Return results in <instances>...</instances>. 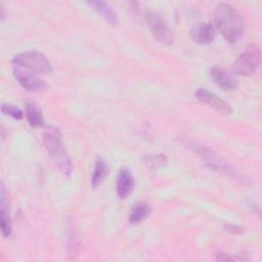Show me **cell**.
<instances>
[{
    "label": "cell",
    "instance_id": "cell-15",
    "mask_svg": "<svg viewBox=\"0 0 262 262\" xmlns=\"http://www.w3.org/2000/svg\"><path fill=\"white\" fill-rule=\"evenodd\" d=\"M150 205L145 201H140L134 204L129 213V222L131 224H138L146 219L150 214Z\"/></svg>",
    "mask_w": 262,
    "mask_h": 262
},
{
    "label": "cell",
    "instance_id": "cell-11",
    "mask_svg": "<svg viewBox=\"0 0 262 262\" xmlns=\"http://www.w3.org/2000/svg\"><path fill=\"white\" fill-rule=\"evenodd\" d=\"M134 188V178L127 168H122L117 175L116 189L117 194L121 200L129 196Z\"/></svg>",
    "mask_w": 262,
    "mask_h": 262
},
{
    "label": "cell",
    "instance_id": "cell-14",
    "mask_svg": "<svg viewBox=\"0 0 262 262\" xmlns=\"http://www.w3.org/2000/svg\"><path fill=\"white\" fill-rule=\"evenodd\" d=\"M67 241H68V255L70 259H76L79 255V251L81 248V239L78 230L75 227V224L72 221L68 222V232H67Z\"/></svg>",
    "mask_w": 262,
    "mask_h": 262
},
{
    "label": "cell",
    "instance_id": "cell-8",
    "mask_svg": "<svg viewBox=\"0 0 262 262\" xmlns=\"http://www.w3.org/2000/svg\"><path fill=\"white\" fill-rule=\"evenodd\" d=\"M13 75L18 83L28 91L31 92H41L44 91L48 86L44 80L39 78L38 76L34 75L33 73H29L24 71L20 68L14 67L13 68Z\"/></svg>",
    "mask_w": 262,
    "mask_h": 262
},
{
    "label": "cell",
    "instance_id": "cell-2",
    "mask_svg": "<svg viewBox=\"0 0 262 262\" xmlns=\"http://www.w3.org/2000/svg\"><path fill=\"white\" fill-rule=\"evenodd\" d=\"M215 26L226 41L236 42L244 34V21L231 5L220 3L215 10Z\"/></svg>",
    "mask_w": 262,
    "mask_h": 262
},
{
    "label": "cell",
    "instance_id": "cell-12",
    "mask_svg": "<svg viewBox=\"0 0 262 262\" xmlns=\"http://www.w3.org/2000/svg\"><path fill=\"white\" fill-rule=\"evenodd\" d=\"M210 76L213 79V81L221 89H223L225 91H233L238 88V84H237L236 80L219 67L211 68Z\"/></svg>",
    "mask_w": 262,
    "mask_h": 262
},
{
    "label": "cell",
    "instance_id": "cell-19",
    "mask_svg": "<svg viewBox=\"0 0 262 262\" xmlns=\"http://www.w3.org/2000/svg\"><path fill=\"white\" fill-rule=\"evenodd\" d=\"M1 111L3 114L15 119V120H20L24 117L23 112L15 105L11 103H3L1 106Z\"/></svg>",
    "mask_w": 262,
    "mask_h": 262
},
{
    "label": "cell",
    "instance_id": "cell-13",
    "mask_svg": "<svg viewBox=\"0 0 262 262\" xmlns=\"http://www.w3.org/2000/svg\"><path fill=\"white\" fill-rule=\"evenodd\" d=\"M89 6H91L104 20H106L111 26H117L119 20H118V15L117 12L114 10V8L104 1H89L87 2Z\"/></svg>",
    "mask_w": 262,
    "mask_h": 262
},
{
    "label": "cell",
    "instance_id": "cell-17",
    "mask_svg": "<svg viewBox=\"0 0 262 262\" xmlns=\"http://www.w3.org/2000/svg\"><path fill=\"white\" fill-rule=\"evenodd\" d=\"M107 171H108V168L105 162L102 160H97L95 163V167H94L92 178H91L92 187L95 188L101 184L104 177L107 175Z\"/></svg>",
    "mask_w": 262,
    "mask_h": 262
},
{
    "label": "cell",
    "instance_id": "cell-10",
    "mask_svg": "<svg viewBox=\"0 0 262 262\" xmlns=\"http://www.w3.org/2000/svg\"><path fill=\"white\" fill-rule=\"evenodd\" d=\"M189 36L198 44H209L216 36L215 28L210 23H200L189 31Z\"/></svg>",
    "mask_w": 262,
    "mask_h": 262
},
{
    "label": "cell",
    "instance_id": "cell-7",
    "mask_svg": "<svg viewBox=\"0 0 262 262\" xmlns=\"http://www.w3.org/2000/svg\"><path fill=\"white\" fill-rule=\"evenodd\" d=\"M194 95L200 102L209 105L210 107L214 108L215 111L224 116H230L232 114V108L230 104H228L225 100L221 99L219 96H217L215 93H212L208 89L200 88L195 91Z\"/></svg>",
    "mask_w": 262,
    "mask_h": 262
},
{
    "label": "cell",
    "instance_id": "cell-5",
    "mask_svg": "<svg viewBox=\"0 0 262 262\" xmlns=\"http://www.w3.org/2000/svg\"><path fill=\"white\" fill-rule=\"evenodd\" d=\"M261 62V50L258 45L250 44L236 57L233 72L238 76H251L256 73Z\"/></svg>",
    "mask_w": 262,
    "mask_h": 262
},
{
    "label": "cell",
    "instance_id": "cell-9",
    "mask_svg": "<svg viewBox=\"0 0 262 262\" xmlns=\"http://www.w3.org/2000/svg\"><path fill=\"white\" fill-rule=\"evenodd\" d=\"M6 188L1 183L0 187V225H1V233L3 237H8L11 234L12 226H11V218L9 214V203L7 196Z\"/></svg>",
    "mask_w": 262,
    "mask_h": 262
},
{
    "label": "cell",
    "instance_id": "cell-20",
    "mask_svg": "<svg viewBox=\"0 0 262 262\" xmlns=\"http://www.w3.org/2000/svg\"><path fill=\"white\" fill-rule=\"evenodd\" d=\"M224 229L230 233H234V234H239L244 232V228L235 225V224H225L224 225Z\"/></svg>",
    "mask_w": 262,
    "mask_h": 262
},
{
    "label": "cell",
    "instance_id": "cell-21",
    "mask_svg": "<svg viewBox=\"0 0 262 262\" xmlns=\"http://www.w3.org/2000/svg\"><path fill=\"white\" fill-rule=\"evenodd\" d=\"M216 260H218V261H228V260H232V259H231L229 256H227L226 254L220 253V254L217 255Z\"/></svg>",
    "mask_w": 262,
    "mask_h": 262
},
{
    "label": "cell",
    "instance_id": "cell-6",
    "mask_svg": "<svg viewBox=\"0 0 262 262\" xmlns=\"http://www.w3.org/2000/svg\"><path fill=\"white\" fill-rule=\"evenodd\" d=\"M145 18L148 28L157 41L164 45H171L174 41V36L169 28L165 17L158 11H147Z\"/></svg>",
    "mask_w": 262,
    "mask_h": 262
},
{
    "label": "cell",
    "instance_id": "cell-18",
    "mask_svg": "<svg viewBox=\"0 0 262 262\" xmlns=\"http://www.w3.org/2000/svg\"><path fill=\"white\" fill-rule=\"evenodd\" d=\"M145 164L149 169L155 170L167 164V157L166 155L148 156V157H145Z\"/></svg>",
    "mask_w": 262,
    "mask_h": 262
},
{
    "label": "cell",
    "instance_id": "cell-4",
    "mask_svg": "<svg viewBox=\"0 0 262 262\" xmlns=\"http://www.w3.org/2000/svg\"><path fill=\"white\" fill-rule=\"evenodd\" d=\"M14 67L29 70L37 74H50L52 67L46 56L39 51H25L15 55L12 59Z\"/></svg>",
    "mask_w": 262,
    "mask_h": 262
},
{
    "label": "cell",
    "instance_id": "cell-3",
    "mask_svg": "<svg viewBox=\"0 0 262 262\" xmlns=\"http://www.w3.org/2000/svg\"><path fill=\"white\" fill-rule=\"evenodd\" d=\"M179 142L183 146H185L186 148L190 149L195 155H198L201 159H203V161L207 163V165L210 166L212 169L239 180L245 179V176L238 170H236L230 163H228L227 161L219 157L214 150H212L208 146L183 137L179 138Z\"/></svg>",
    "mask_w": 262,
    "mask_h": 262
},
{
    "label": "cell",
    "instance_id": "cell-16",
    "mask_svg": "<svg viewBox=\"0 0 262 262\" xmlns=\"http://www.w3.org/2000/svg\"><path fill=\"white\" fill-rule=\"evenodd\" d=\"M26 118L29 124L33 128H40L44 125V118L41 108L39 105L34 102L30 101L26 105Z\"/></svg>",
    "mask_w": 262,
    "mask_h": 262
},
{
    "label": "cell",
    "instance_id": "cell-1",
    "mask_svg": "<svg viewBox=\"0 0 262 262\" xmlns=\"http://www.w3.org/2000/svg\"><path fill=\"white\" fill-rule=\"evenodd\" d=\"M42 137L43 144L53 164L63 175L70 176L73 171V165L63 144L60 130L54 127H49L43 132Z\"/></svg>",
    "mask_w": 262,
    "mask_h": 262
}]
</instances>
